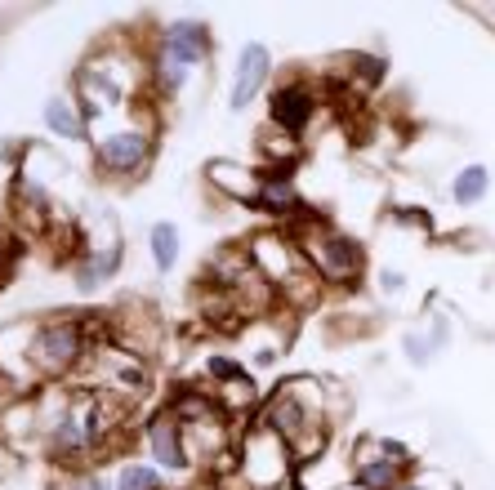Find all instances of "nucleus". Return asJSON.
<instances>
[{"mask_svg": "<svg viewBox=\"0 0 495 490\" xmlns=\"http://www.w3.org/2000/svg\"><path fill=\"white\" fill-rule=\"evenodd\" d=\"M313 108H317V99L304 85H281L273 94V120L281 130H290V134H299L313 120Z\"/></svg>", "mask_w": 495, "mask_h": 490, "instance_id": "nucleus-4", "label": "nucleus"}, {"mask_svg": "<svg viewBox=\"0 0 495 490\" xmlns=\"http://www.w3.org/2000/svg\"><path fill=\"white\" fill-rule=\"evenodd\" d=\"M148 437H152V455H157V464H161V468H183V441H179V419H170V415L152 419Z\"/></svg>", "mask_w": 495, "mask_h": 490, "instance_id": "nucleus-6", "label": "nucleus"}, {"mask_svg": "<svg viewBox=\"0 0 495 490\" xmlns=\"http://www.w3.org/2000/svg\"><path fill=\"white\" fill-rule=\"evenodd\" d=\"M72 490H103V482H90V486H72Z\"/></svg>", "mask_w": 495, "mask_h": 490, "instance_id": "nucleus-13", "label": "nucleus"}, {"mask_svg": "<svg viewBox=\"0 0 495 490\" xmlns=\"http://www.w3.org/2000/svg\"><path fill=\"white\" fill-rule=\"evenodd\" d=\"M357 482L366 490H393V459H388V464H375V468H362Z\"/></svg>", "mask_w": 495, "mask_h": 490, "instance_id": "nucleus-12", "label": "nucleus"}, {"mask_svg": "<svg viewBox=\"0 0 495 490\" xmlns=\"http://www.w3.org/2000/svg\"><path fill=\"white\" fill-rule=\"evenodd\" d=\"M402 490H420V486H402Z\"/></svg>", "mask_w": 495, "mask_h": 490, "instance_id": "nucleus-14", "label": "nucleus"}, {"mask_svg": "<svg viewBox=\"0 0 495 490\" xmlns=\"http://www.w3.org/2000/svg\"><path fill=\"white\" fill-rule=\"evenodd\" d=\"M148 148H152L148 134H139V130H121V134H112L108 143L99 148V161H103V169H112V174H130V169L143 165Z\"/></svg>", "mask_w": 495, "mask_h": 490, "instance_id": "nucleus-2", "label": "nucleus"}, {"mask_svg": "<svg viewBox=\"0 0 495 490\" xmlns=\"http://www.w3.org/2000/svg\"><path fill=\"white\" fill-rule=\"evenodd\" d=\"M116 490H161V477H157V468L130 464V468H121V482H116Z\"/></svg>", "mask_w": 495, "mask_h": 490, "instance_id": "nucleus-11", "label": "nucleus"}, {"mask_svg": "<svg viewBox=\"0 0 495 490\" xmlns=\"http://www.w3.org/2000/svg\"><path fill=\"white\" fill-rule=\"evenodd\" d=\"M487 183H491V174L482 169V165H469L460 178H455V206H473V201H482L487 197Z\"/></svg>", "mask_w": 495, "mask_h": 490, "instance_id": "nucleus-9", "label": "nucleus"}, {"mask_svg": "<svg viewBox=\"0 0 495 490\" xmlns=\"http://www.w3.org/2000/svg\"><path fill=\"white\" fill-rule=\"evenodd\" d=\"M152 259H157L161 273H170L179 264V227L174 223H157L152 227Z\"/></svg>", "mask_w": 495, "mask_h": 490, "instance_id": "nucleus-10", "label": "nucleus"}, {"mask_svg": "<svg viewBox=\"0 0 495 490\" xmlns=\"http://www.w3.org/2000/svg\"><path fill=\"white\" fill-rule=\"evenodd\" d=\"M45 125H50L54 134H63V139H81V134H85V116L72 108L67 99H50V103H45Z\"/></svg>", "mask_w": 495, "mask_h": 490, "instance_id": "nucleus-8", "label": "nucleus"}, {"mask_svg": "<svg viewBox=\"0 0 495 490\" xmlns=\"http://www.w3.org/2000/svg\"><path fill=\"white\" fill-rule=\"evenodd\" d=\"M81 357V330L58 322V326H45L36 334V361L45 370H67L72 361Z\"/></svg>", "mask_w": 495, "mask_h": 490, "instance_id": "nucleus-1", "label": "nucleus"}, {"mask_svg": "<svg viewBox=\"0 0 495 490\" xmlns=\"http://www.w3.org/2000/svg\"><path fill=\"white\" fill-rule=\"evenodd\" d=\"M322 264H326L330 276H344L362 264V250H357L348 236H326V241H322Z\"/></svg>", "mask_w": 495, "mask_h": 490, "instance_id": "nucleus-7", "label": "nucleus"}, {"mask_svg": "<svg viewBox=\"0 0 495 490\" xmlns=\"http://www.w3.org/2000/svg\"><path fill=\"white\" fill-rule=\"evenodd\" d=\"M210 50V32H206V23H174L170 32H165V45L161 54H170L174 62H197V58H206Z\"/></svg>", "mask_w": 495, "mask_h": 490, "instance_id": "nucleus-5", "label": "nucleus"}, {"mask_svg": "<svg viewBox=\"0 0 495 490\" xmlns=\"http://www.w3.org/2000/svg\"><path fill=\"white\" fill-rule=\"evenodd\" d=\"M268 76V50L264 45H246L241 50V67H237V81H232V111H241L264 85Z\"/></svg>", "mask_w": 495, "mask_h": 490, "instance_id": "nucleus-3", "label": "nucleus"}]
</instances>
